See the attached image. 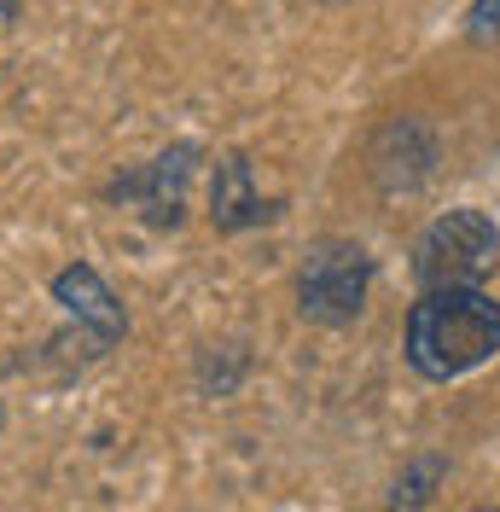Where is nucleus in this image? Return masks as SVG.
Wrapping results in <instances>:
<instances>
[{"label":"nucleus","mask_w":500,"mask_h":512,"mask_svg":"<svg viewBox=\"0 0 500 512\" xmlns=\"http://www.w3.org/2000/svg\"><path fill=\"white\" fill-rule=\"evenodd\" d=\"M407 367L431 384L466 379L483 361L500 355V303L483 286H442L425 291L407 309V332H402Z\"/></svg>","instance_id":"f257e3e1"},{"label":"nucleus","mask_w":500,"mask_h":512,"mask_svg":"<svg viewBox=\"0 0 500 512\" xmlns=\"http://www.w3.org/2000/svg\"><path fill=\"white\" fill-rule=\"evenodd\" d=\"M500 262V227L483 210H448L419 233L413 245V280L425 291L442 286H483Z\"/></svg>","instance_id":"f03ea898"},{"label":"nucleus","mask_w":500,"mask_h":512,"mask_svg":"<svg viewBox=\"0 0 500 512\" xmlns=\"http://www.w3.org/2000/svg\"><path fill=\"white\" fill-rule=\"evenodd\" d=\"M367 286H373V256L355 239H320L297 268V309L314 326H349L367 309Z\"/></svg>","instance_id":"7ed1b4c3"},{"label":"nucleus","mask_w":500,"mask_h":512,"mask_svg":"<svg viewBox=\"0 0 500 512\" xmlns=\"http://www.w3.org/2000/svg\"><path fill=\"white\" fill-rule=\"evenodd\" d=\"M53 303H59L76 326H88V332H94L99 350H105V344H117V338H123V326H128L123 303L111 297V286L99 280V268H88V262H70V268L53 274Z\"/></svg>","instance_id":"20e7f679"},{"label":"nucleus","mask_w":500,"mask_h":512,"mask_svg":"<svg viewBox=\"0 0 500 512\" xmlns=\"http://www.w3.org/2000/svg\"><path fill=\"white\" fill-rule=\"evenodd\" d=\"M192 169H198V146H175V152L152 158L134 181H123L117 192H134L157 227H175V222H181V198H187Z\"/></svg>","instance_id":"39448f33"},{"label":"nucleus","mask_w":500,"mask_h":512,"mask_svg":"<svg viewBox=\"0 0 500 512\" xmlns=\"http://www.w3.org/2000/svg\"><path fill=\"white\" fill-rule=\"evenodd\" d=\"M274 210L262 204V192L250 181V163L245 158H221L216 163V181H210V222L221 233H239V227H256L268 222Z\"/></svg>","instance_id":"423d86ee"},{"label":"nucleus","mask_w":500,"mask_h":512,"mask_svg":"<svg viewBox=\"0 0 500 512\" xmlns=\"http://www.w3.org/2000/svg\"><path fill=\"white\" fill-rule=\"evenodd\" d=\"M442 472H448V460L442 454H419L413 466H407L402 478H396V495H390V512H419L431 495H437Z\"/></svg>","instance_id":"0eeeda50"},{"label":"nucleus","mask_w":500,"mask_h":512,"mask_svg":"<svg viewBox=\"0 0 500 512\" xmlns=\"http://www.w3.org/2000/svg\"><path fill=\"white\" fill-rule=\"evenodd\" d=\"M471 35L477 41L500 35V0H471Z\"/></svg>","instance_id":"6e6552de"},{"label":"nucleus","mask_w":500,"mask_h":512,"mask_svg":"<svg viewBox=\"0 0 500 512\" xmlns=\"http://www.w3.org/2000/svg\"><path fill=\"white\" fill-rule=\"evenodd\" d=\"M6 18H12V0H0V24H6Z\"/></svg>","instance_id":"1a4fd4ad"},{"label":"nucleus","mask_w":500,"mask_h":512,"mask_svg":"<svg viewBox=\"0 0 500 512\" xmlns=\"http://www.w3.org/2000/svg\"><path fill=\"white\" fill-rule=\"evenodd\" d=\"M477 512H489V507H477Z\"/></svg>","instance_id":"9d476101"}]
</instances>
